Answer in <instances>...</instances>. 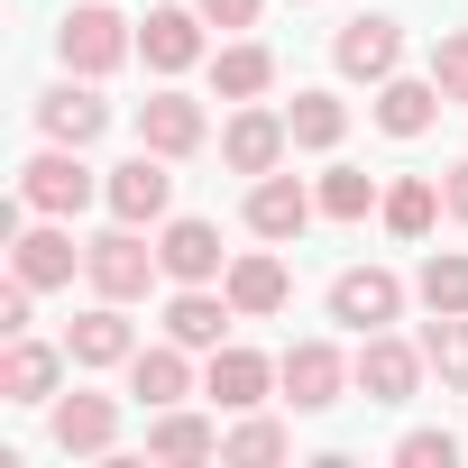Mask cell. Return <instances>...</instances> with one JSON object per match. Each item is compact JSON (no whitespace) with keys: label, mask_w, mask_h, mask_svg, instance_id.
I'll return each mask as SVG.
<instances>
[{"label":"cell","mask_w":468,"mask_h":468,"mask_svg":"<svg viewBox=\"0 0 468 468\" xmlns=\"http://www.w3.org/2000/svg\"><path fill=\"white\" fill-rule=\"evenodd\" d=\"M28 303H37V285H28V276H10V285H0V331H10V340L28 331Z\"/></svg>","instance_id":"obj_35"},{"label":"cell","mask_w":468,"mask_h":468,"mask_svg":"<svg viewBox=\"0 0 468 468\" xmlns=\"http://www.w3.org/2000/svg\"><path fill=\"white\" fill-rule=\"evenodd\" d=\"M19 202H28V211H47V220H74V211H92V202H101V175L83 165V147H56V138H47V147L19 165Z\"/></svg>","instance_id":"obj_3"},{"label":"cell","mask_w":468,"mask_h":468,"mask_svg":"<svg viewBox=\"0 0 468 468\" xmlns=\"http://www.w3.org/2000/svg\"><path fill=\"white\" fill-rule=\"evenodd\" d=\"M313 211H322V193H313V184H294L285 165L249 184V229H258V239H276V249H285V239H303Z\"/></svg>","instance_id":"obj_13"},{"label":"cell","mask_w":468,"mask_h":468,"mask_svg":"<svg viewBox=\"0 0 468 468\" xmlns=\"http://www.w3.org/2000/svg\"><path fill=\"white\" fill-rule=\"evenodd\" d=\"M37 129H47L56 147H92V138L111 129V101L92 92V74H65V83L37 92Z\"/></svg>","instance_id":"obj_11"},{"label":"cell","mask_w":468,"mask_h":468,"mask_svg":"<svg viewBox=\"0 0 468 468\" xmlns=\"http://www.w3.org/2000/svg\"><path fill=\"white\" fill-rule=\"evenodd\" d=\"M220 294L239 303V322H276V313L294 303V267H285L276 249H249V258H229V276H220Z\"/></svg>","instance_id":"obj_14"},{"label":"cell","mask_w":468,"mask_h":468,"mask_svg":"<svg viewBox=\"0 0 468 468\" xmlns=\"http://www.w3.org/2000/svg\"><path fill=\"white\" fill-rule=\"evenodd\" d=\"M129 395H138L147 413H156V404H184V395H193V349H184V340H156V349L138 340V358H129Z\"/></svg>","instance_id":"obj_24"},{"label":"cell","mask_w":468,"mask_h":468,"mask_svg":"<svg viewBox=\"0 0 468 468\" xmlns=\"http://www.w3.org/2000/svg\"><path fill=\"white\" fill-rule=\"evenodd\" d=\"M431 83H441V92H450V101H468V28H459V37H441V47H431Z\"/></svg>","instance_id":"obj_33"},{"label":"cell","mask_w":468,"mask_h":468,"mask_svg":"<svg viewBox=\"0 0 468 468\" xmlns=\"http://www.w3.org/2000/svg\"><path fill=\"white\" fill-rule=\"evenodd\" d=\"M83 276H92V294H111V303H138V294L165 276V258L147 249V229H138V220H111L101 239H83Z\"/></svg>","instance_id":"obj_2"},{"label":"cell","mask_w":468,"mask_h":468,"mask_svg":"<svg viewBox=\"0 0 468 468\" xmlns=\"http://www.w3.org/2000/svg\"><path fill=\"white\" fill-rule=\"evenodd\" d=\"M331 65H340L349 83H386V74H404V28H395L386 10H358V19H340Z\"/></svg>","instance_id":"obj_9"},{"label":"cell","mask_w":468,"mask_h":468,"mask_svg":"<svg viewBox=\"0 0 468 468\" xmlns=\"http://www.w3.org/2000/svg\"><path fill=\"white\" fill-rule=\"evenodd\" d=\"M450 202H441V175H395L386 184V202H377V220L395 229V239H431V220H441Z\"/></svg>","instance_id":"obj_25"},{"label":"cell","mask_w":468,"mask_h":468,"mask_svg":"<svg viewBox=\"0 0 468 468\" xmlns=\"http://www.w3.org/2000/svg\"><path fill=\"white\" fill-rule=\"evenodd\" d=\"M267 83H276V56H267L258 37H229V47L211 56V92H220V101H258Z\"/></svg>","instance_id":"obj_26"},{"label":"cell","mask_w":468,"mask_h":468,"mask_svg":"<svg viewBox=\"0 0 468 468\" xmlns=\"http://www.w3.org/2000/svg\"><path fill=\"white\" fill-rule=\"evenodd\" d=\"M111 441H120V404L111 395H56V450L65 459H111Z\"/></svg>","instance_id":"obj_21"},{"label":"cell","mask_w":468,"mask_h":468,"mask_svg":"<svg viewBox=\"0 0 468 468\" xmlns=\"http://www.w3.org/2000/svg\"><path fill=\"white\" fill-rule=\"evenodd\" d=\"M422 358H431V377L450 395H468V313H431L422 322Z\"/></svg>","instance_id":"obj_30"},{"label":"cell","mask_w":468,"mask_h":468,"mask_svg":"<svg viewBox=\"0 0 468 468\" xmlns=\"http://www.w3.org/2000/svg\"><path fill=\"white\" fill-rule=\"evenodd\" d=\"M175 156H156V147H138V156H120L111 175H101V202H111V220H138V229H156L165 211H175V175H165Z\"/></svg>","instance_id":"obj_5"},{"label":"cell","mask_w":468,"mask_h":468,"mask_svg":"<svg viewBox=\"0 0 468 468\" xmlns=\"http://www.w3.org/2000/svg\"><path fill=\"white\" fill-rule=\"evenodd\" d=\"M202 10H193V0H175V10H147L138 19V56H147V74H193L211 47H202Z\"/></svg>","instance_id":"obj_10"},{"label":"cell","mask_w":468,"mask_h":468,"mask_svg":"<svg viewBox=\"0 0 468 468\" xmlns=\"http://www.w3.org/2000/svg\"><path fill=\"white\" fill-rule=\"evenodd\" d=\"M441 111H450V92H441L431 74H386V83H377V129H386V138H422Z\"/></svg>","instance_id":"obj_23"},{"label":"cell","mask_w":468,"mask_h":468,"mask_svg":"<svg viewBox=\"0 0 468 468\" xmlns=\"http://www.w3.org/2000/svg\"><path fill=\"white\" fill-rule=\"evenodd\" d=\"M74 267H83V249H74V229H65V220H47V211H37V229H19V239H10V276H28L37 294L74 285Z\"/></svg>","instance_id":"obj_18"},{"label":"cell","mask_w":468,"mask_h":468,"mask_svg":"<svg viewBox=\"0 0 468 468\" xmlns=\"http://www.w3.org/2000/svg\"><path fill=\"white\" fill-rule=\"evenodd\" d=\"M441 202H450V220H468V156L441 175Z\"/></svg>","instance_id":"obj_36"},{"label":"cell","mask_w":468,"mask_h":468,"mask_svg":"<svg viewBox=\"0 0 468 468\" xmlns=\"http://www.w3.org/2000/svg\"><path fill=\"white\" fill-rule=\"evenodd\" d=\"M313 193H322V220H367V211L386 202V193H377V175H358V165H331Z\"/></svg>","instance_id":"obj_31"},{"label":"cell","mask_w":468,"mask_h":468,"mask_svg":"<svg viewBox=\"0 0 468 468\" xmlns=\"http://www.w3.org/2000/svg\"><path fill=\"white\" fill-rule=\"evenodd\" d=\"M413 294H422V313H468V249H431L413 267Z\"/></svg>","instance_id":"obj_29"},{"label":"cell","mask_w":468,"mask_h":468,"mask_svg":"<svg viewBox=\"0 0 468 468\" xmlns=\"http://www.w3.org/2000/svg\"><path fill=\"white\" fill-rule=\"evenodd\" d=\"M349 377H358V395H367V404H413V395H422V377H431V358H422V340L367 331V340H358V358H349Z\"/></svg>","instance_id":"obj_4"},{"label":"cell","mask_w":468,"mask_h":468,"mask_svg":"<svg viewBox=\"0 0 468 468\" xmlns=\"http://www.w3.org/2000/svg\"><path fill=\"white\" fill-rule=\"evenodd\" d=\"M147 459H165V468H202V459H220V422L193 413V404H156V413H147Z\"/></svg>","instance_id":"obj_19"},{"label":"cell","mask_w":468,"mask_h":468,"mask_svg":"<svg viewBox=\"0 0 468 468\" xmlns=\"http://www.w3.org/2000/svg\"><path fill=\"white\" fill-rule=\"evenodd\" d=\"M276 386H285V404H294V413H331L358 377H349V358H340L331 340H294V349L276 358Z\"/></svg>","instance_id":"obj_7"},{"label":"cell","mask_w":468,"mask_h":468,"mask_svg":"<svg viewBox=\"0 0 468 468\" xmlns=\"http://www.w3.org/2000/svg\"><path fill=\"white\" fill-rule=\"evenodd\" d=\"M395 459H404V468H459V431L422 422V431H404V441H395Z\"/></svg>","instance_id":"obj_32"},{"label":"cell","mask_w":468,"mask_h":468,"mask_svg":"<svg viewBox=\"0 0 468 468\" xmlns=\"http://www.w3.org/2000/svg\"><path fill=\"white\" fill-rule=\"evenodd\" d=\"M331 322L358 331V340H367V331H395V322H404V276H395V267H340V276H331Z\"/></svg>","instance_id":"obj_6"},{"label":"cell","mask_w":468,"mask_h":468,"mask_svg":"<svg viewBox=\"0 0 468 468\" xmlns=\"http://www.w3.org/2000/svg\"><path fill=\"white\" fill-rule=\"evenodd\" d=\"M285 147H294V129H285V111H267V101H239V111H229V129H220V165L249 175V184L276 175Z\"/></svg>","instance_id":"obj_8"},{"label":"cell","mask_w":468,"mask_h":468,"mask_svg":"<svg viewBox=\"0 0 468 468\" xmlns=\"http://www.w3.org/2000/svg\"><path fill=\"white\" fill-rule=\"evenodd\" d=\"M56 56H65V74H120L129 56H138V28L111 10V0H74V10L56 19Z\"/></svg>","instance_id":"obj_1"},{"label":"cell","mask_w":468,"mask_h":468,"mask_svg":"<svg viewBox=\"0 0 468 468\" xmlns=\"http://www.w3.org/2000/svg\"><path fill=\"white\" fill-rule=\"evenodd\" d=\"M202 138H211V120H202V101H193V92H175V83H165V92H147V101H138V147H156V156H175V165H184V156H202Z\"/></svg>","instance_id":"obj_12"},{"label":"cell","mask_w":468,"mask_h":468,"mask_svg":"<svg viewBox=\"0 0 468 468\" xmlns=\"http://www.w3.org/2000/svg\"><path fill=\"white\" fill-rule=\"evenodd\" d=\"M285 450H294V431H285L276 413H239V422L220 431V459H229V468H267V459H285Z\"/></svg>","instance_id":"obj_28"},{"label":"cell","mask_w":468,"mask_h":468,"mask_svg":"<svg viewBox=\"0 0 468 468\" xmlns=\"http://www.w3.org/2000/svg\"><path fill=\"white\" fill-rule=\"evenodd\" d=\"M267 386H276V358H258V349H239V340H220L211 367H202V395H211L220 413H258Z\"/></svg>","instance_id":"obj_16"},{"label":"cell","mask_w":468,"mask_h":468,"mask_svg":"<svg viewBox=\"0 0 468 468\" xmlns=\"http://www.w3.org/2000/svg\"><path fill=\"white\" fill-rule=\"evenodd\" d=\"M193 10H202L211 28H229V37H239V28H258V19H267V0H193Z\"/></svg>","instance_id":"obj_34"},{"label":"cell","mask_w":468,"mask_h":468,"mask_svg":"<svg viewBox=\"0 0 468 468\" xmlns=\"http://www.w3.org/2000/svg\"><path fill=\"white\" fill-rule=\"evenodd\" d=\"M285 129H294V147L331 156V147L349 138V101H340V92H294V101H285Z\"/></svg>","instance_id":"obj_27"},{"label":"cell","mask_w":468,"mask_h":468,"mask_svg":"<svg viewBox=\"0 0 468 468\" xmlns=\"http://www.w3.org/2000/svg\"><path fill=\"white\" fill-rule=\"evenodd\" d=\"M229 322H239V303H229L220 285H175L165 294V340H184V349H220Z\"/></svg>","instance_id":"obj_20"},{"label":"cell","mask_w":468,"mask_h":468,"mask_svg":"<svg viewBox=\"0 0 468 468\" xmlns=\"http://www.w3.org/2000/svg\"><path fill=\"white\" fill-rule=\"evenodd\" d=\"M156 258H165V276L175 285H220L229 276V258H220V229L211 220H156Z\"/></svg>","instance_id":"obj_17"},{"label":"cell","mask_w":468,"mask_h":468,"mask_svg":"<svg viewBox=\"0 0 468 468\" xmlns=\"http://www.w3.org/2000/svg\"><path fill=\"white\" fill-rule=\"evenodd\" d=\"M294 10H303V0H294Z\"/></svg>","instance_id":"obj_37"},{"label":"cell","mask_w":468,"mask_h":468,"mask_svg":"<svg viewBox=\"0 0 468 468\" xmlns=\"http://www.w3.org/2000/svg\"><path fill=\"white\" fill-rule=\"evenodd\" d=\"M65 358L74 349H47V340H10V349H0V395H10V404H56V386H65Z\"/></svg>","instance_id":"obj_22"},{"label":"cell","mask_w":468,"mask_h":468,"mask_svg":"<svg viewBox=\"0 0 468 468\" xmlns=\"http://www.w3.org/2000/svg\"><path fill=\"white\" fill-rule=\"evenodd\" d=\"M65 349H74V367H129L138 358V322H129V303H92V313H74L65 322Z\"/></svg>","instance_id":"obj_15"}]
</instances>
